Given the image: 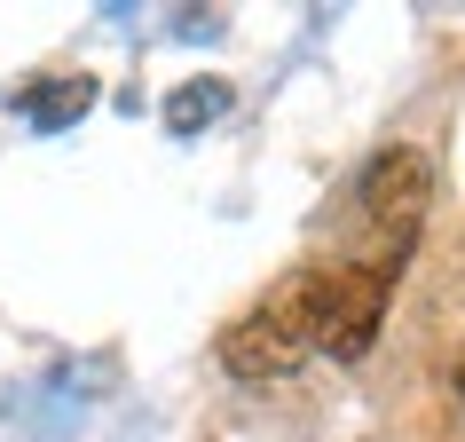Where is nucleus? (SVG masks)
<instances>
[{"instance_id": "f03ea898", "label": "nucleus", "mask_w": 465, "mask_h": 442, "mask_svg": "<svg viewBox=\"0 0 465 442\" xmlns=\"http://www.w3.org/2000/svg\"><path fill=\"white\" fill-rule=\"evenodd\" d=\"M458 395H465V364H458Z\"/></svg>"}, {"instance_id": "f257e3e1", "label": "nucleus", "mask_w": 465, "mask_h": 442, "mask_svg": "<svg viewBox=\"0 0 465 442\" xmlns=\"http://www.w3.org/2000/svg\"><path fill=\"white\" fill-rule=\"evenodd\" d=\"M387 293L394 269L379 261H316V269H292L245 324L221 332V371L237 379H276L292 371L300 356H363L387 324Z\"/></svg>"}]
</instances>
